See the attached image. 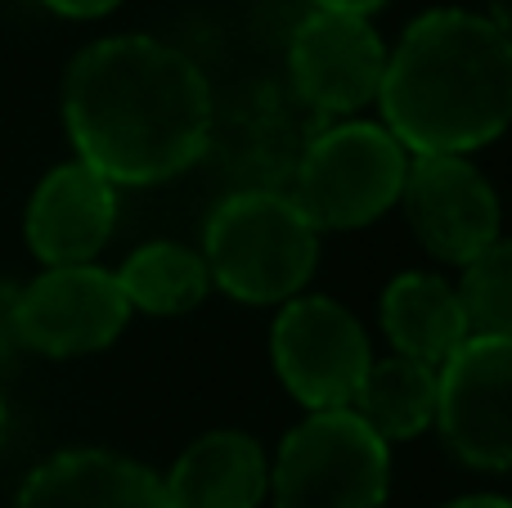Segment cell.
<instances>
[{
	"label": "cell",
	"instance_id": "cell-1",
	"mask_svg": "<svg viewBox=\"0 0 512 508\" xmlns=\"http://www.w3.org/2000/svg\"><path fill=\"white\" fill-rule=\"evenodd\" d=\"M63 122L77 158L108 185H162L189 171L212 140V86L176 45L108 36L72 59Z\"/></svg>",
	"mask_w": 512,
	"mask_h": 508
},
{
	"label": "cell",
	"instance_id": "cell-2",
	"mask_svg": "<svg viewBox=\"0 0 512 508\" xmlns=\"http://www.w3.org/2000/svg\"><path fill=\"white\" fill-rule=\"evenodd\" d=\"M387 131L409 158H468L512 117V36L472 9L414 18L378 86Z\"/></svg>",
	"mask_w": 512,
	"mask_h": 508
},
{
	"label": "cell",
	"instance_id": "cell-3",
	"mask_svg": "<svg viewBox=\"0 0 512 508\" xmlns=\"http://www.w3.org/2000/svg\"><path fill=\"white\" fill-rule=\"evenodd\" d=\"M203 261L216 288L248 306L292 302L310 284L319 261V230L288 194L243 189L212 212Z\"/></svg>",
	"mask_w": 512,
	"mask_h": 508
},
{
	"label": "cell",
	"instance_id": "cell-4",
	"mask_svg": "<svg viewBox=\"0 0 512 508\" xmlns=\"http://www.w3.org/2000/svg\"><path fill=\"white\" fill-rule=\"evenodd\" d=\"M274 508H382L391 446L351 410H319L283 437L270 468Z\"/></svg>",
	"mask_w": 512,
	"mask_h": 508
},
{
	"label": "cell",
	"instance_id": "cell-5",
	"mask_svg": "<svg viewBox=\"0 0 512 508\" xmlns=\"http://www.w3.org/2000/svg\"><path fill=\"white\" fill-rule=\"evenodd\" d=\"M409 153L378 122H342L306 144L297 167V194L315 230H360L400 203Z\"/></svg>",
	"mask_w": 512,
	"mask_h": 508
},
{
	"label": "cell",
	"instance_id": "cell-6",
	"mask_svg": "<svg viewBox=\"0 0 512 508\" xmlns=\"http://www.w3.org/2000/svg\"><path fill=\"white\" fill-rule=\"evenodd\" d=\"M270 356L292 401H301L310 414L351 410L355 387L373 365L364 324L333 297L283 302L270 329Z\"/></svg>",
	"mask_w": 512,
	"mask_h": 508
},
{
	"label": "cell",
	"instance_id": "cell-7",
	"mask_svg": "<svg viewBox=\"0 0 512 508\" xmlns=\"http://www.w3.org/2000/svg\"><path fill=\"white\" fill-rule=\"evenodd\" d=\"M512 338H468L436 369V428L454 459L481 473L512 464Z\"/></svg>",
	"mask_w": 512,
	"mask_h": 508
},
{
	"label": "cell",
	"instance_id": "cell-8",
	"mask_svg": "<svg viewBox=\"0 0 512 508\" xmlns=\"http://www.w3.org/2000/svg\"><path fill=\"white\" fill-rule=\"evenodd\" d=\"M131 306L117 288L113 270L90 266H45L32 284L18 288V342L23 351L68 360L104 351L122 338Z\"/></svg>",
	"mask_w": 512,
	"mask_h": 508
},
{
	"label": "cell",
	"instance_id": "cell-9",
	"mask_svg": "<svg viewBox=\"0 0 512 508\" xmlns=\"http://www.w3.org/2000/svg\"><path fill=\"white\" fill-rule=\"evenodd\" d=\"M387 72V45L369 18L315 9L288 41V77L310 108L328 117H351L378 99Z\"/></svg>",
	"mask_w": 512,
	"mask_h": 508
},
{
	"label": "cell",
	"instance_id": "cell-10",
	"mask_svg": "<svg viewBox=\"0 0 512 508\" xmlns=\"http://www.w3.org/2000/svg\"><path fill=\"white\" fill-rule=\"evenodd\" d=\"M400 198L418 243L450 266H468L490 243H499V198L468 158H409Z\"/></svg>",
	"mask_w": 512,
	"mask_h": 508
},
{
	"label": "cell",
	"instance_id": "cell-11",
	"mask_svg": "<svg viewBox=\"0 0 512 508\" xmlns=\"http://www.w3.org/2000/svg\"><path fill=\"white\" fill-rule=\"evenodd\" d=\"M117 225V189L86 167L81 158L54 167L36 185L23 216L27 248L45 266H90L113 239Z\"/></svg>",
	"mask_w": 512,
	"mask_h": 508
},
{
	"label": "cell",
	"instance_id": "cell-12",
	"mask_svg": "<svg viewBox=\"0 0 512 508\" xmlns=\"http://www.w3.org/2000/svg\"><path fill=\"white\" fill-rule=\"evenodd\" d=\"M14 508H167L162 477L113 450H63L27 473Z\"/></svg>",
	"mask_w": 512,
	"mask_h": 508
},
{
	"label": "cell",
	"instance_id": "cell-13",
	"mask_svg": "<svg viewBox=\"0 0 512 508\" xmlns=\"http://www.w3.org/2000/svg\"><path fill=\"white\" fill-rule=\"evenodd\" d=\"M270 491V459L239 428L198 437L162 477L167 508H261Z\"/></svg>",
	"mask_w": 512,
	"mask_h": 508
},
{
	"label": "cell",
	"instance_id": "cell-14",
	"mask_svg": "<svg viewBox=\"0 0 512 508\" xmlns=\"http://www.w3.org/2000/svg\"><path fill=\"white\" fill-rule=\"evenodd\" d=\"M382 329H387L396 356L423 360L441 369L454 351L468 342V320L459 311L454 284L427 270H405L382 293Z\"/></svg>",
	"mask_w": 512,
	"mask_h": 508
},
{
	"label": "cell",
	"instance_id": "cell-15",
	"mask_svg": "<svg viewBox=\"0 0 512 508\" xmlns=\"http://www.w3.org/2000/svg\"><path fill=\"white\" fill-rule=\"evenodd\" d=\"M351 414L387 446L423 437L436 419V369L409 356L373 360L351 396Z\"/></svg>",
	"mask_w": 512,
	"mask_h": 508
},
{
	"label": "cell",
	"instance_id": "cell-16",
	"mask_svg": "<svg viewBox=\"0 0 512 508\" xmlns=\"http://www.w3.org/2000/svg\"><path fill=\"white\" fill-rule=\"evenodd\" d=\"M117 288H122L126 306L144 315H185L212 288L203 252L185 248V243H144L117 270Z\"/></svg>",
	"mask_w": 512,
	"mask_h": 508
},
{
	"label": "cell",
	"instance_id": "cell-17",
	"mask_svg": "<svg viewBox=\"0 0 512 508\" xmlns=\"http://www.w3.org/2000/svg\"><path fill=\"white\" fill-rule=\"evenodd\" d=\"M454 297L468 320V338H512V248L504 239L463 266Z\"/></svg>",
	"mask_w": 512,
	"mask_h": 508
},
{
	"label": "cell",
	"instance_id": "cell-18",
	"mask_svg": "<svg viewBox=\"0 0 512 508\" xmlns=\"http://www.w3.org/2000/svg\"><path fill=\"white\" fill-rule=\"evenodd\" d=\"M23 351L18 342V288L14 284H0V369Z\"/></svg>",
	"mask_w": 512,
	"mask_h": 508
},
{
	"label": "cell",
	"instance_id": "cell-19",
	"mask_svg": "<svg viewBox=\"0 0 512 508\" xmlns=\"http://www.w3.org/2000/svg\"><path fill=\"white\" fill-rule=\"evenodd\" d=\"M41 5L63 18H99V14H108V9H117L122 0H41Z\"/></svg>",
	"mask_w": 512,
	"mask_h": 508
},
{
	"label": "cell",
	"instance_id": "cell-20",
	"mask_svg": "<svg viewBox=\"0 0 512 508\" xmlns=\"http://www.w3.org/2000/svg\"><path fill=\"white\" fill-rule=\"evenodd\" d=\"M387 0H315V9H328V14H355V18H369L373 9H382Z\"/></svg>",
	"mask_w": 512,
	"mask_h": 508
},
{
	"label": "cell",
	"instance_id": "cell-21",
	"mask_svg": "<svg viewBox=\"0 0 512 508\" xmlns=\"http://www.w3.org/2000/svg\"><path fill=\"white\" fill-rule=\"evenodd\" d=\"M441 508H512L504 495H463V500L454 504H441Z\"/></svg>",
	"mask_w": 512,
	"mask_h": 508
},
{
	"label": "cell",
	"instance_id": "cell-22",
	"mask_svg": "<svg viewBox=\"0 0 512 508\" xmlns=\"http://www.w3.org/2000/svg\"><path fill=\"white\" fill-rule=\"evenodd\" d=\"M490 23H499V27H504V32H508V23H512V0H490Z\"/></svg>",
	"mask_w": 512,
	"mask_h": 508
},
{
	"label": "cell",
	"instance_id": "cell-23",
	"mask_svg": "<svg viewBox=\"0 0 512 508\" xmlns=\"http://www.w3.org/2000/svg\"><path fill=\"white\" fill-rule=\"evenodd\" d=\"M0 441H5V396H0Z\"/></svg>",
	"mask_w": 512,
	"mask_h": 508
}]
</instances>
